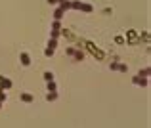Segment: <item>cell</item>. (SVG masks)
Instances as JSON below:
<instances>
[{
	"mask_svg": "<svg viewBox=\"0 0 151 128\" xmlns=\"http://www.w3.org/2000/svg\"><path fill=\"white\" fill-rule=\"evenodd\" d=\"M147 75H149V71H147V69H144V71H140V77H147Z\"/></svg>",
	"mask_w": 151,
	"mask_h": 128,
	"instance_id": "obj_11",
	"label": "cell"
},
{
	"mask_svg": "<svg viewBox=\"0 0 151 128\" xmlns=\"http://www.w3.org/2000/svg\"><path fill=\"white\" fill-rule=\"evenodd\" d=\"M61 15H63V10H61V8H59V10H56V13H54L56 21H59V19H61Z\"/></svg>",
	"mask_w": 151,
	"mask_h": 128,
	"instance_id": "obj_7",
	"label": "cell"
},
{
	"mask_svg": "<svg viewBox=\"0 0 151 128\" xmlns=\"http://www.w3.org/2000/svg\"><path fill=\"white\" fill-rule=\"evenodd\" d=\"M44 78L48 80V82H52V80H54V75H52L50 71H46V73H44Z\"/></svg>",
	"mask_w": 151,
	"mask_h": 128,
	"instance_id": "obj_8",
	"label": "cell"
},
{
	"mask_svg": "<svg viewBox=\"0 0 151 128\" xmlns=\"http://www.w3.org/2000/svg\"><path fill=\"white\" fill-rule=\"evenodd\" d=\"M48 99H50V101L57 99V94H56V92H48Z\"/></svg>",
	"mask_w": 151,
	"mask_h": 128,
	"instance_id": "obj_9",
	"label": "cell"
},
{
	"mask_svg": "<svg viewBox=\"0 0 151 128\" xmlns=\"http://www.w3.org/2000/svg\"><path fill=\"white\" fill-rule=\"evenodd\" d=\"M48 2H50V4H56V2H59V0H48Z\"/></svg>",
	"mask_w": 151,
	"mask_h": 128,
	"instance_id": "obj_12",
	"label": "cell"
},
{
	"mask_svg": "<svg viewBox=\"0 0 151 128\" xmlns=\"http://www.w3.org/2000/svg\"><path fill=\"white\" fill-rule=\"evenodd\" d=\"M134 84H138V86H147V78L136 77V78H134Z\"/></svg>",
	"mask_w": 151,
	"mask_h": 128,
	"instance_id": "obj_3",
	"label": "cell"
},
{
	"mask_svg": "<svg viewBox=\"0 0 151 128\" xmlns=\"http://www.w3.org/2000/svg\"><path fill=\"white\" fill-rule=\"evenodd\" d=\"M111 69H115V71H126V67H124V65H119V63H113V65H111Z\"/></svg>",
	"mask_w": 151,
	"mask_h": 128,
	"instance_id": "obj_6",
	"label": "cell"
},
{
	"mask_svg": "<svg viewBox=\"0 0 151 128\" xmlns=\"http://www.w3.org/2000/svg\"><path fill=\"white\" fill-rule=\"evenodd\" d=\"M19 59H21V63L25 65V67H27V65H31V58H29V56H27L25 52H23V54H21V56H19Z\"/></svg>",
	"mask_w": 151,
	"mask_h": 128,
	"instance_id": "obj_2",
	"label": "cell"
},
{
	"mask_svg": "<svg viewBox=\"0 0 151 128\" xmlns=\"http://www.w3.org/2000/svg\"><path fill=\"white\" fill-rule=\"evenodd\" d=\"M21 99H23L25 103H31L33 101V96H31V94H21Z\"/></svg>",
	"mask_w": 151,
	"mask_h": 128,
	"instance_id": "obj_5",
	"label": "cell"
},
{
	"mask_svg": "<svg viewBox=\"0 0 151 128\" xmlns=\"http://www.w3.org/2000/svg\"><path fill=\"white\" fill-rule=\"evenodd\" d=\"M54 48H56V38L50 40V44H48V48H46V56H52V54H54Z\"/></svg>",
	"mask_w": 151,
	"mask_h": 128,
	"instance_id": "obj_1",
	"label": "cell"
},
{
	"mask_svg": "<svg viewBox=\"0 0 151 128\" xmlns=\"http://www.w3.org/2000/svg\"><path fill=\"white\" fill-rule=\"evenodd\" d=\"M78 10H84V12H92L94 8L90 6V4H78Z\"/></svg>",
	"mask_w": 151,
	"mask_h": 128,
	"instance_id": "obj_4",
	"label": "cell"
},
{
	"mask_svg": "<svg viewBox=\"0 0 151 128\" xmlns=\"http://www.w3.org/2000/svg\"><path fill=\"white\" fill-rule=\"evenodd\" d=\"M48 90H50V92H56V82H48Z\"/></svg>",
	"mask_w": 151,
	"mask_h": 128,
	"instance_id": "obj_10",
	"label": "cell"
}]
</instances>
